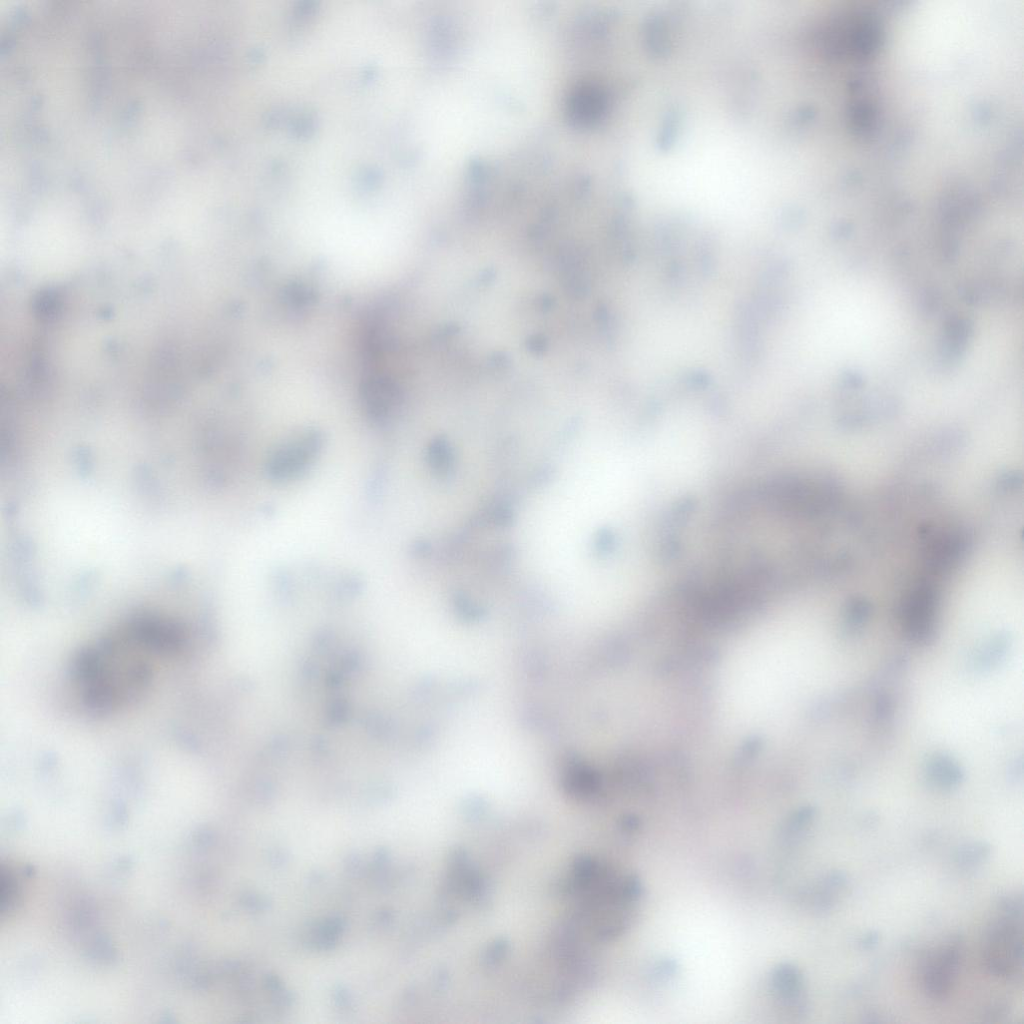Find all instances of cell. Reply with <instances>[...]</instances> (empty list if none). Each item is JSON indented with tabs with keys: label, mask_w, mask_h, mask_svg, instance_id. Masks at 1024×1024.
<instances>
[{
	"label": "cell",
	"mask_w": 1024,
	"mask_h": 1024,
	"mask_svg": "<svg viewBox=\"0 0 1024 1024\" xmlns=\"http://www.w3.org/2000/svg\"><path fill=\"white\" fill-rule=\"evenodd\" d=\"M150 656H168L137 619L82 650L72 670L87 707L109 712L135 698L152 675Z\"/></svg>",
	"instance_id": "1"
},
{
	"label": "cell",
	"mask_w": 1024,
	"mask_h": 1024,
	"mask_svg": "<svg viewBox=\"0 0 1024 1024\" xmlns=\"http://www.w3.org/2000/svg\"><path fill=\"white\" fill-rule=\"evenodd\" d=\"M1002 914L988 931L983 960L990 974L1010 978L1023 964L1022 916Z\"/></svg>",
	"instance_id": "2"
},
{
	"label": "cell",
	"mask_w": 1024,
	"mask_h": 1024,
	"mask_svg": "<svg viewBox=\"0 0 1024 1024\" xmlns=\"http://www.w3.org/2000/svg\"><path fill=\"white\" fill-rule=\"evenodd\" d=\"M322 443L321 434L315 430H307L285 440L268 457V477L276 482L291 481L299 477L315 461Z\"/></svg>",
	"instance_id": "3"
},
{
	"label": "cell",
	"mask_w": 1024,
	"mask_h": 1024,
	"mask_svg": "<svg viewBox=\"0 0 1024 1024\" xmlns=\"http://www.w3.org/2000/svg\"><path fill=\"white\" fill-rule=\"evenodd\" d=\"M962 959V945L954 938L934 949L924 960L922 985L926 995L935 1001L946 999L955 985Z\"/></svg>",
	"instance_id": "4"
},
{
	"label": "cell",
	"mask_w": 1024,
	"mask_h": 1024,
	"mask_svg": "<svg viewBox=\"0 0 1024 1024\" xmlns=\"http://www.w3.org/2000/svg\"><path fill=\"white\" fill-rule=\"evenodd\" d=\"M936 598L928 586L914 590L902 608V626L906 637L914 643H926L933 633Z\"/></svg>",
	"instance_id": "5"
},
{
	"label": "cell",
	"mask_w": 1024,
	"mask_h": 1024,
	"mask_svg": "<svg viewBox=\"0 0 1024 1024\" xmlns=\"http://www.w3.org/2000/svg\"><path fill=\"white\" fill-rule=\"evenodd\" d=\"M770 984L780 1006L794 1016L806 1014L808 1004L804 977L798 967L791 963L777 965L770 976Z\"/></svg>",
	"instance_id": "6"
},
{
	"label": "cell",
	"mask_w": 1024,
	"mask_h": 1024,
	"mask_svg": "<svg viewBox=\"0 0 1024 1024\" xmlns=\"http://www.w3.org/2000/svg\"><path fill=\"white\" fill-rule=\"evenodd\" d=\"M362 398L367 412L372 417L380 419L386 417L395 407L398 391L388 379L374 377L363 385Z\"/></svg>",
	"instance_id": "7"
},
{
	"label": "cell",
	"mask_w": 1024,
	"mask_h": 1024,
	"mask_svg": "<svg viewBox=\"0 0 1024 1024\" xmlns=\"http://www.w3.org/2000/svg\"><path fill=\"white\" fill-rule=\"evenodd\" d=\"M847 877L841 871L827 874L811 892V905L814 910L824 912L830 910L839 899L846 887Z\"/></svg>",
	"instance_id": "8"
},
{
	"label": "cell",
	"mask_w": 1024,
	"mask_h": 1024,
	"mask_svg": "<svg viewBox=\"0 0 1024 1024\" xmlns=\"http://www.w3.org/2000/svg\"><path fill=\"white\" fill-rule=\"evenodd\" d=\"M928 773L930 781L942 789H951L957 786L962 779V774L950 758L938 756L929 763Z\"/></svg>",
	"instance_id": "9"
},
{
	"label": "cell",
	"mask_w": 1024,
	"mask_h": 1024,
	"mask_svg": "<svg viewBox=\"0 0 1024 1024\" xmlns=\"http://www.w3.org/2000/svg\"><path fill=\"white\" fill-rule=\"evenodd\" d=\"M991 852L990 845L984 841L963 844L955 853L956 864L963 869H971L984 862Z\"/></svg>",
	"instance_id": "10"
},
{
	"label": "cell",
	"mask_w": 1024,
	"mask_h": 1024,
	"mask_svg": "<svg viewBox=\"0 0 1024 1024\" xmlns=\"http://www.w3.org/2000/svg\"><path fill=\"white\" fill-rule=\"evenodd\" d=\"M878 940H879L878 933L875 932V931H870V932H868L867 934H865L861 938L859 944L862 947V949L868 950V949H871L874 946H876L877 943H878Z\"/></svg>",
	"instance_id": "11"
},
{
	"label": "cell",
	"mask_w": 1024,
	"mask_h": 1024,
	"mask_svg": "<svg viewBox=\"0 0 1024 1024\" xmlns=\"http://www.w3.org/2000/svg\"><path fill=\"white\" fill-rule=\"evenodd\" d=\"M939 550H940L941 552H944L943 546H940ZM945 551H951V547H950V546H947V547L945 548ZM942 557H943V554H941V555L939 556V558H940V559H942Z\"/></svg>",
	"instance_id": "12"
}]
</instances>
